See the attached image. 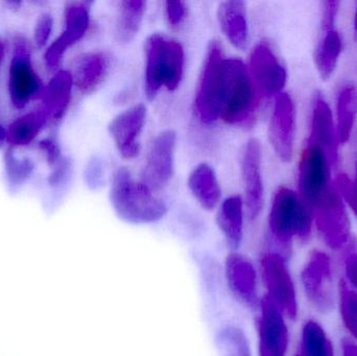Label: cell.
Wrapping results in <instances>:
<instances>
[{
	"label": "cell",
	"mask_w": 357,
	"mask_h": 356,
	"mask_svg": "<svg viewBox=\"0 0 357 356\" xmlns=\"http://www.w3.org/2000/svg\"><path fill=\"white\" fill-rule=\"evenodd\" d=\"M111 202L121 219L137 225L160 221L167 212L165 201L142 182H136L125 167L113 176Z\"/></svg>",
	"instance_id": "1"
},
{
	"label": "cell",
	"mask_w": 357,
	"mask_h": 356,
	"mask_svg": "<svg viewBox=\"0 0 357 356\" xmlns=\"http://www.w3.org/2000/svg\"><path fill=\"white\" fill-rule=\"evenodd\" d=\"M144 87L149 100L156 98L162 88L175 91L182 82L185 52L178 41L153 33L146 42Z\"/></svg>",
	"instance_id": "2"
},
{
	"label": "cell",
	"mask_w": 357,
	"mask_h": 356,
	"mask_svg": "<svg viewBox=\"0 0 357 356\" xmlns=\"http://www.w3.org/2000/svg\"><path fill=\"white\" fill-rule=\"evenodd\" d=\"M312 223V212L298 192L287 187L277 190L268 215V229L283 253L289 252L294 240H310Z\"/></svg>",
	"instance_id": "3"
},
{
	"label": "cell",
	"mask_w": 357,
	"mask_h": 356,
	"mask_svg": "<svg viewBox=\"0 0 357 356\" xmlns=\"http://www.w3.org/2000/svg\"><path fill=\"white\" fill-rule=\"evenodd\" d=\"M260 98L247 65L239 59H225L220 119L229 125L251 123Z\"/></svg>",
	"instance_id": "4"
},
{
	"label": "cell",
	"mask_w": 357,
	"mask_h": 356,
	"mask_svg": "<svg viewBox=\"0 0 357 356\" xmlns=\"http://www.w3.org/2000/svg\"><path fill=\"white\" fill-rule=\"evenodd\" d=\"M225 59L222 45L215 40L210 42L195 95L197 116L206 125L220 119Z\"/></svg>",
	"instance_id": "5"
},
{
	"label": "cell",
	"mask_w": 357,
	"mask_h": 356,
	"mask_svg": "<svg viewBox=\"0 0 357 356\" xmlns=\"http://www.w3.org/2000/svg\"><path fill=\"white\" fill-rule=\"evenodd\" d=\"M260 275L271 301L285 318L295 320L298 316L297 291L284 255L279 252L264 253L259 261Z\"/></svg>",
	"instance_id": "6"
},
{
	"label": "cell",
	"mask_w": 357,
	"mask_h": 356,
	"mask_svg": "<svg viewBox=\"0 0 357 356\" xmlns=\"http://www.w3.org/2000/svg\"><path fill=\"white\" fill-rule=\"evenodd\" d=\"M346 203L335 184L312 207L310 212L327 246L343 248L350 236V222Z\"/></svg>",
	"instance_id": "7"
},
{
	"label": "cell",
	"mask_w": 357,
	"mask_h": 356,
	"mask_svg": "<svg viewBox=\"0 0 357 356\" xmlns=\"http://www.w3.org/2000/svg\"><path fill=\"white\" fill-rule=\"evenodd\" d=\"M331 167L333 164L324 150L308 141L302 152L298 169V194L310 210L333 185Z\"/></svg>",
	"instance_id": "8"
},
{
	"label": "cell",
	"mask_w": 357,
	"mask_h": 356,
	"mask_svg": "<svg viewBox=\"0 0 357 356\" xmlns=\"http://www.w3.org/2000/svg\"><path fill=\"white\" fill-rule=\"evenodd\" d=\"M301 282L306 298L321 314H329L335 304L331 259L322 251H314L301 272Z\"/></svg>",
	"instance_id": "9"
},
{
	"label": "cell",
	"mask_w": 357,
	"mask_h": 356,
	"mask_svg": "<svg viewBox=\"0 0 357 356\" xmlns=\"http://www.w3.org/2000/svg\"><path fill=\"white\" fill-rule=\"evenodd\" d=\"M176 146L177 135L172 130L161 132L151 144L142 182L153 192L162 189L173 178Z\"/></svg>",
	"instance_id": "10"
},
{
	"label": "cell",
	"mask_w": 357,
	"mask_h": 356,
	"mask_svg": "<svg viewBox=\"0 0 357 356\" xmlns=\"http://www.w3.org/2000/svg\"><path fill=\"white\" fill-rule=\"evenodd\" d=\"M8 91L13 105L19 110L43 92L41 79L33 70L31 52L24 41L15 43L8 77Z\"/></svg>",
	"instance_id": "11"
},
{
	"label": "cell",
	"mask_w": 357,
	"mask_h": 356,
	"mask_svg": "<svg viewBox=\"0 0 357 356\" xmlns=\"http://www.w3.org/2000/svg\"><path fill=\"white\" fill-rule=\"evenodd\" d=\"M250 75L261 98H273L282 93L287 73L270 45L259 43L250 54Z\"/></svg>",
	"instance_id": "12"
},
{
	"label": "cell",
	"mask_w": 357,
	"mask_h": 356,
	"mask_svg": "<svg viewBox=\"0 0 357 356\" xmlns=\"http://www.w3.org/2000/svg\"><path fill=\"white\" fill-rule=\"evenodd\" d=\"M257 319L259 356H287L289 332L285 317L268 296L259 300Z\"/></svg>",
	"instance_id": "13"
},
{
	"label": "cell",
	"mask_w": 357,
	"mask_h": 356,
	"mask_svg": "<svg viewBox=\"0 0 357 356\" xmlns=\"http://www.w3.org/2000/svg\"><path fill=\"white\" fill-rule=\"evenodd\" d=\"M296 111L289 93L279 94L275 100L268 136L278 158L289 162L293 158L295 141Z\"/></svg>",
	"instance_id": "14"
},
{
	"label": "cell",
	"mask_w": 357,
	"mask_h": 356,
	"mask_svg": "<svg viewBox=\"0 0 357 356\" xmlns=\"http://www.w3.org/2000/svg\"><path fill=\"white\" fill-rule=\"evenodd\" d=\"M90 24L89 2H75L65 10V29L62 35L48 48L45 54L46 66L50 70L58 69L65 52L87 33Z\"/></svg>",
	"instance_id": "15"
},
{
	"label": "cell",
	"mask_w": 357,
	"mask_h": 356,
	"mask_svg": "<svg viewBox=\"0 0 357 356\" xmlns=\"http://www.w3.org/2000/svg\"><path fill=\"white\" fill-rule=\"evenodd\" d=\"M241 177L245 186L248 217L256 219L264 207V188L261 173V146L257 139H250L241 157Z\"/></svg>",
	"instance_id": "16"
},
{
	"label": "cell",
	"mask_w": 357,
	"mask_h": 356,
	"mask_svg": "<svg viewBox=\"0 0 357 356\" xmlns=\"http://www.w3.org/2000/svg\"><path fill=\"white\" fill-rule=\"evenodd\" d=\"M148 110L142 104L119 113L109 125V133L121 156L135 158L140 152L139 138L146 125Z\"/></svg>",
	"instance_id": "17"
},
{
	"label": "cell",
	"mask_w": 357,
	"mask_h": 356,
	"mask_svg": "<svg viewBox=\"0 0 357 356\" xmlns=\"http://www.w3.org/2000/svg\"><path fill=\"white\" fill-rule=\"evenodd\" d=\"M225 275L233 296L249 307L259 304L257 294V273L248 257L231 253L225 261Z\"/></svg>",
	"instance_id": "18"
},
{
	"label": "cell",
	"mask_w": 357,
	"mask_h": 356,
	"mask_svg": "<svg viewBox=\"0 0 357 356\" xmlns=\"http://www.w3.org/2000/svg\"><path fill=\"white\" fill-rule=\"evenodd\" d=\"M308 141L317 144L324 150L329 157L331 164L337 162V125L333 119V111L322 96H318L314 100L312 108V131Z\"/></svg>",
	"instance_id": "19"
},
{
	"label": "cell",
	"mask_w": 357,
	"mask_h": 356,
	"mask_svg": "<svg viewBox=\"0 0 357 356\" xmlns=\"http://www.w3.org/2000/svg\"><path fill=\"white\" fill-rule=\"evenodd\" d=\"M218 19L222 33L234 47L245 49L249 42V23L245 2L225 1L218 6Z\"/></svg>",
	"instance_id": "20"
},
{
	"label": "cell",
	"mask_w": 357,
	"mask_h": 356,
	"mask_svg": "<svg viewBox=\"0 0 357 356\" xmlns=\"http://www.w3.org/2000/svg\"><path fill=\"white\" fill-rule=\"evenodd\" d=\"M109 71V59L102 52H89L77 59L73 73V83L79 91L90 93L94 91Z\"/></svg>",
	"instance_id": "21"
},
{
	"label": "cell",
	"mask_w": 357,
	"mask_h": 356,
	"mask_svg": "<svg viewBox=\"0 0 357 356\" xmlns=\"http://www.w3.org/2000/svg\"><path fill=\"white\" fill-rule=\"evenodd\" d=\"M245 204L239 196L226 199L218 213V225L226 238L227 244L236 250L243 242Z\"/></svg>",
	"instance_id": "22"
},
{
	"label": "cell",
	"mask_w": 357,
	"mask_h": 356,
	"mask_svg": "<svg viewBox=\"0 0 357 356\" xmlns=\"http://www.w3.org/2000/svg\"><path fill=\"white\" fill-rule=\"evenodd\" d=\"M188 187L197 202L206 210L220 204L222 189L213 169L206 163L197 165L189 176Z\"/></svg>",
	"instance_id": "23"
},
{
	"label": "cell",
	"mask_w": 357,
	"mask_h": 356,
	"mask_svg": "<svg viewBox=\"0 0 357 356\" xmlns=\"http://www.w3.org/2000/svg\"><path fill=\"white\" fill-rule=\"evenodd\" d=\"M73 75L68 71H58L47 87L43 90L44 109L54 118L62 116L68 107L73 86Z\"/></svg>",
	"instance_id": "24"
},
{
	"label": "cell",
	"mask_w": 357,
	"mask_h": 356,
	"mask_svg": "<svg viewBox=\"0 0 357 356\" xmlns=\"http://www.w3.org/2000/svg\"><path fill=\"white\" fill-rule=\"evenodd\" d=\"M357 118V88L346 84L337 98V131L339 144H346L351 137Z\"/></svg>",
	"instance_id": "25"
},
{
	"label": "cell",
	"mask_w": 357,
	"mask_h": 356,
	"mask_svg": "<svg viewBox=\"0 0 357 356\" xmlns=\"http://www.w3.org/2000/svg\"><path fill=\"white\" fill-rule=\"evenodd\" d=\"M146 2L142 0H125L119 3L116 23V37L121 43H129L137 35L146 14Z\"/></svg>",
	"instance_id": "26"
},
{
	"label": "cell",
	"mask_w": 357,
	"mask_h": 356,
	"mask_svg": "<svg viewBox=\"0 0 357 356\" xmlns=\"http://www.w3.org/2000/svg\"><path fill=\"white\" fill-rule=\"evenodd\" d=\"M342 49H343V41L339 31L335 29L324 31L314 56L317 69L323 79H328L335 72L341 56Z\"/></svg>",
	"instance_id": "27"
},
{
	"label": "cell",
	"mask_w": 357,
	"mask_h": 356,
	"mask_svg": "<svg viewBox=\"0 0 357 356\" xmlns=\"http://www.w3.org/2000/svg\"><path fill=\"white\" fill-rule=\"evenodd\" d=\"M50 118L45 109L29 113L12 123L6 131V140L15 146H25L35 139Z\"/></svg>",
	"instance_id": "28"
},
{
	"label": "cell",
	"mask_w": 357,
	"mask_h": 356,
	"mask_svg": "<svg viewBox=\"0 0 357 356\" xmlns=\"http://www.w3.org/2000/svg\"><path fill=\"white\" fill-rule=\"evenodd\" d=\"M300 356H335L333 343L320 323L310 320L302 330Z\"/></svg>",
	"instance_id": "29"
},
{
	"label": "cell",
	"mask_w": 357,
	"mask_h": 356,
	"mask_svg": "<svg viewBox=\"0 0 357 356\" xmlns=\"http://www.w3.org/2000/svg\"><path fill=\"white\" fill-rule=\"evenodd\" d=\"M220 356H252L247 336L234 326L224 328L218 336Z\"/></svg>",
	"instance_id": "30"
},
{
	"label": "cell",
	"mask_w": 357,
	"mask_h": 356,
	"mask_svg": "<svg viewBox=\"0 0 357 356\" xmlns=\"http://www.w3.org/2000/svg\"><path fill=\"white\" fill-rule=\"evenodd\" d=\"M339 305L344 326L357 339V292L346 281L340 284Z\"/></svg>",
	"instance_id": "31"
},
{
	"label": "cell",
	"mask_w": 357,
	"mask_h": 356,
	"mask_svg": "<svg viewBox=\"0 0 357 356\" xmlns=\"http://www.w3.org/2000/svg\"><path fill=\"white\" fill-rule=\"evenodd\" d=\"M335 185L341 192L346 204L357 217V176L356 179L352 180L346 175H340L335 180Z\"/></svg>",
	"instance_id": "32"
},
{
	"label": "cell",
	"mask_w": 357,
	"mask_h": 356,
	"mask_svg": "<svg viewBox=\"0 0 357 356\" xmlns=\"http://www.w3.org/2000/svg\"><path fill=\"white\" fill-rule=\"evenodd\" d=\"M6 169L10 181L16 184L29 177L33 164L29 160H17L13 155H8L6 158Z\"/></svg>",
	"instance_id": "33"
},
{
	"label": "cell",
	"mask_w": 357,
	"mask_h": 356,
	"mask_svg": "<svg viewBox=\"0 0 357 356\" xmlns=\"http://www.w3.org/2000/svg\"><path fill=\"white\" fill-rule=\"evenodd\" d=\"M165 14L172 27H178L187 17V6L184 1L165 2Z\"/></svg>",
	"instance_id": "34"
},
{
	"label": "cell",
	"mask_w": 357,
	"mask_h": 356,
	"mask_svg": "<svg viewBox=\"0 0 357 356\" xmlns=\"http://www.w3.org/2000/svg\"><path fill=\"white\" fill-rule=\"evenodd\" d=\"M52 25L54 20L50 15L44 14L40 16L35 29V41L39 47H43L47 43L52 33Z\"/></svg>",
	"instance_id": "35"
},
{
	"label": "cell",
	"mask_w": 357,
	"mask_h": 356,
	"mask_svg": "<svg viewBox=\"0 0 357 356\" xmlns=\"http://www.w3.org/2000/svg\"><path fill=\"white\" fill-rule=\"evenodd\" d=\"M104 165L100 159H92L86 171V180L92 188H98L104 182Z\"/></svg>",
	"instance_id": "36"
},
{
	"label": "cell",
	"mask_w": 357,
	"mask_h": 356,
	"mask_svg": "<svg viewBox=\"0 0 357 356\" xmlns=\"http://www.w3.org/2000/svg\"><path fill=\"white\" fill-rule=\"evenodd\" d=\"M322 27L323 31L335 29V19L339 12L340 2L326 1L323 3Z\"/></svg>",
	"instance_id": "37"
},
{
	"label": "cell",
	"mask_w": 357,
	"mask_h": 356,
	"mask_svg": "<svg viewBox=\"0 0 357 356\" xmlns=\"http://www.w3.org/2000/svg\"><path fill=\"white\" fill-rule=\"evenodd\" d=\"M345 274L348 284L357 292V252H349L346 256Z\"/></svg>",
	"instance_id": "38"
},
{
	"label": "cell",
	"mask_w": 357,
	"mask_h": 356,
	"mask_svg": "<svg viewBox=\"0 0 357 356\" xmlns=\"http://www.w3.org/2000/svg\"><path fill=\"white\" fill-rule=\"evenodd\" d=\"M42 148L45 150L46 154H47L48 160L50 163H54L59 158V148L56 146L54 141L47 139L42 141Z\"/></svg>",
	"instance_id": "39"
},
{
	"label": "cell",
	"mask_w": 357,
	"mask_h": 356,
	"mask_svg": "<svg viewBox=\"0 0 357 356\" xmlns=\"http://www.w3.org/2000/svg\"><path fill=\"white\" fill-rule=\"evenodd\" d=\"M342 356H357V344L351 341H345L343 343V355Z\"/></svg>",
	"instance_id": "40"
},
{
	"label": "cell",
	"mask_w": 357,
	"mask_h": 356,
	"mask_svg": "<svg viewBox=\"0 0 357 356\" xmlns=\"http://www.w3.org/2000/svg\"><path fill=\"white\" fill-rule=\"evenodd\" d=\"M4 139H6V131L0 125V144H2Z\"/></svg>",
	"instance_id": "41"
},
{
	"label": "cell",
	"mask_w": 357,
	"mask_h": 356,
	"mask_svg": "<svg viewBox=\"0 0 357 356\" xmlns=\"http://www.w3.org/2000/svg\"><path fill=\"white\" fill-rule=\"evenodd\" d=\"M3 56H4L3 44H2V42L0 41V64H1L2 59H3Z\"/></svg>",
	"instance_id": "42"
},
{
	"label": "cell",
	"mask_w": 357,
	"mask_h": 356,
	"mask_svg": "<svg viewBox=\"0 0 357 356\" xmlns=\"http://www.w3.org/2000/svg\"><path fill=\"white\" fill-rule=\"evenodd\" d=\"M354 29H356V33L357 35V6L356 10V15H354Z\"/></svg>",
	"instance_id": "43"
},
{
	"label": "cell",
	"mask_w": 357,
	"mask_h": 356,
	"mask_svg": "<svg viewBox=\"0 0 357 356\" xmlns=\"http://www.w3.org/2000/svg\"><path fill=\"white\" fill-rule=\"evenodd\" d=\"M356 176H357V158H356Z\"/></svg>",
	"instance_id": "44"
},
{
	"label": "cell",
	"mask_w": 357,
	"mask_h": 356,
	"mask_svg": "<svg viewBox=\"0 0 357 356\" xmlns=\"http://www.w3.org/2000/svg\"><path fill=\"white\" fill-rule=\"evenodd\" d=\"M296 356H300L299 353H298V355H296Z\"/></svg>",
	"instance_id": "45"
}]
</instances>
